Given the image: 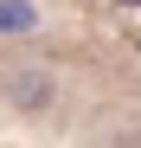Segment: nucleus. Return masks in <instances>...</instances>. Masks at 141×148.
I'll list each match as a JSON object with an SVG mask.
<instances>
[{
  "mask_svg": "<svg viewBox=\"0 0 141 148\" xmlns=\"http://www.w3.org/2000/svg\"><path fill=\"white\" fill-rule=\"evenodd\" d=\"M0 97H7L19 116H45L52 97H58V77L45 64H7V71H0Z\"/></svg>",
  "mask_w": 141,
  "mask_h": 148,
  "instance_id": "1",
  "label": "nucleus"
},
{
  "mask_svg": "<svg viewBox=\"0 0 141 148\" xmlns=\"http://www.w3.org/2000/svg\"><path fill=\"white\" fill-rule=\"evenodd\" d=\"M45 26V7L39 0H0V39H26Z\"/></svg>",
  "mask_w": 141,
  "mask_h": 148,
  "instance_id": "2",
  "label": "nucleus"
},
{
  "mask_svg": "<svg viewBox=\"0 0 141 148\" xmlns=\"http://www.w3.org/2000/svg\"><path fill=\"white\" fill-rule=\"evenodd\" d=\"M115 7H141V0H115Z\"/></svg>",
  "mask_w": 141,
  "mask_h": 148,
  "instance_id": "3",
  "label": "nucleus"
}]
</instances>
